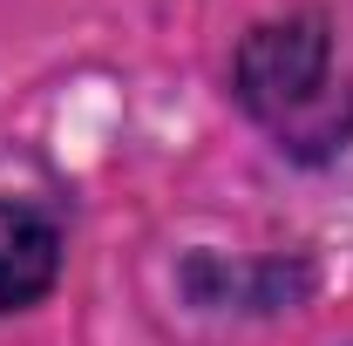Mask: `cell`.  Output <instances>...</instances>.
Masks as SVG:
<instances>
[{
    "label": "cell",
    "mask_w": 353,
    "mask_h": 346,
    "mask_svg": "<svg viewBox=\"0 0 353 346\" xmlns=\"http://www.w3.org/2000/svg\"><path fill=\"white\" fill-rule=\"evenodd\" d=\"M231 95L299 163H326L353 136V116H340L333 95V21L319 7L259 21L231 54Z\"/></svg>",
    "instance_id": "cell-1"
},
{
    "label": "cell",
    "mask_w": 353,
    "mask_h": 346,
    "mask_svg": "<svg viewBox=\"0 0 353 346\" xmlns=\"http://www.w3.org/2000/svg\"><path fill=\"white\" fill-rule=\"evenodd\" d=\"M61 265H68V238L41 204H21V197H0V319L41 305L61 285Z\"/></svg>",
    "instance_id": "cell-2"
}]
</instances>
